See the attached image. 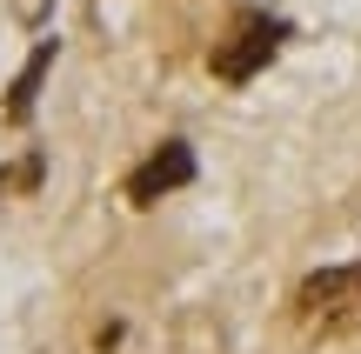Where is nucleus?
<instances>
[{"label":"nucleus","mask_w":361,"mask_h":354,"mask_svg":"<svg viewBox=\"0 0 361 354\" xmlns=\"http://www.w3.org/2000/svg\"><path fill=\"white\" fill-rule=\"evenodd\" d=\"M295 321L308 334H355L361 328V261L322 267L295 288Z\"/></svg>","instance_id":"obj_1"},{"label":"nucleus","mask_w":361,"mask_h":354,"mask_svg":"<svg viewBox=\"0 0 361 354\" xmlns=\"http://www.w3.org/2000/svg\"><path fill=\"white\" fill-rule=\"evenodd\" d=\"M281 40H288L281 20L247 13V20L234 27V40H221V47H214V74H221V80H255L261 67L274 61V47H281Z\"/></svg>","instance_id":"obj_2"},{"label":"nucleus","mask_w":361,"mask_h":354,"mask_svg":"<svg viewBox=\"0 0 361 354\" xmlns=\"http://www.w3.org/2000/svg\"><path fill=\"white\" fill-rule=\"evenodd\" d=\"M188 181H194V147L188 141H161L154 154L128 174V201L134 208H154L161 194H174V187H188Z\"/></svg>","instance_id":"obj_3"},{"label":"nucleus","mask_w":361,"mask_h":354,"mask_svg":"<svg viewBox=\"0 0 361 354\" xmlns=\"http://www.w3.org/2000/svg\"><path fill=\"white\" fill-rule=\"evenodd\" d=\"M47 67H54V40H40V47H34V61H27V67H20V80H13V94H7V120H27V114H34Z\"/></svg>","instance_id":"obj_4"},{"label":"nucleus","mask_w":361,"mask_h":354,"mask_svg":"<svg viewBox=\"0 0 361 354\" xmlns=\"http://www.w3.org/2000/svg\"><path fill=\"white\" fill-rule=\"evenodd\" d=\"M0 187H7V174H0Z\"/></svg>","instance_id":"obj_5"}]
</instances>
